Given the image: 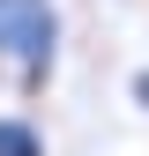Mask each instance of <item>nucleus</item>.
<instances>
[{"mask_svg":"<svg viewBox=\"0 0 149 156\" xmlns=\"http://www.w3.org/2000/svg\"><path fill=\"white\" fill-rule=\"evenodd\" d=\"M60 45H67L60 0H0V67H15V89L23 97H45L52 89Z\"/></svg>","mask_w":149,"mask_h":156,"instance_id":"nucleus-1","label":"nucleus"},{"mask_svg":"<svg viewBox=\"0 0 149 156\" xmlns=\"http://www.w3.org/2000/svg\"><path fill=\"white\" fill-rule=\"evenodd\" d=\"M127 97H134V112L149 119V67H134V74H127Z\"/></svg>","mask_w":149,"mask_h":156,"instance_id":"nucleus-3","label":"nucleus"},{"mask_svg":"<svg viewBox=\"0 0 149 156\" xmlns=\"http://www.w3.org/2000/svg\"><path fill=\"white\" fill-rule=\"evenodd\" d=\"M0 156H45L37 119H0Z\"/></svg>","mask_w":149,"mask_h":156,"instance_id":"nucleus-2","label":"nucleus"}]
</instances>
